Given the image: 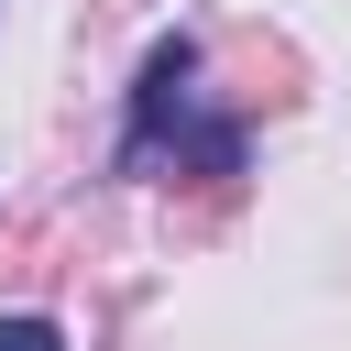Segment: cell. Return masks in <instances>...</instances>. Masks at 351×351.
<instances>
[{"mask_svg":"<svg viewBox=\"0 0 351 351\" xmlns=\"http://www.w3.org/2000/svg\"><path fill=\"white\" fill-rule=\"evenodd\" d=\"M0 351H66V340H55L44 318H0Z\"/></svg>","mask_w":351,"mask_h":351,"instance_id":"cell-2","label":"cell"},{"mask_svg":"<svg viewBox=\"0 0 351 351\" xmlns=\"http://www.w3.org/2000/svg\"><path fill=\"white\" fill-rule=\"evenodd\" d=\"M186 77H197V44L176 33V44H154V66H143V99H132V143H121V165L143 176L154 154H165V132L186 121Z\"/></svg>","mask_w":351,"mask_h":351,"instance_id":"cell-1","label":"cell"}]
</instances>
